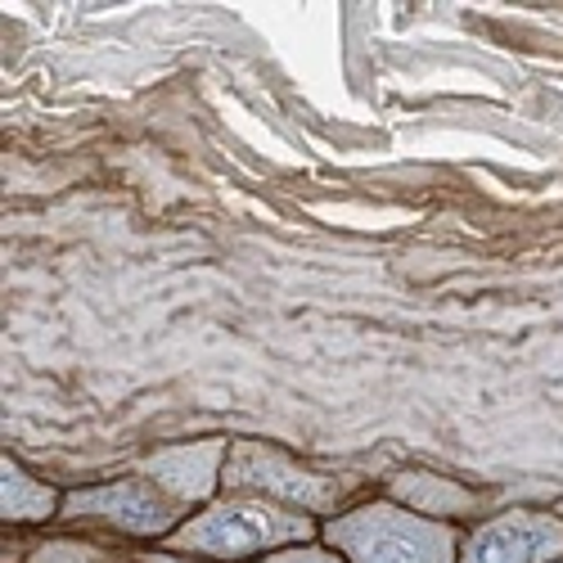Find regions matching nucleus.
<instances>
[{
	"mask_svg": "<svg viewBox=\"0 0 563 563\" xmlns=\"http://www.w3.org/2000/svg\"><path fill=\"white\" fill-rule=\"evenodd\" d=\"M302 541H320V523L307 514L279 509L262 496H217L212 505L195 509L172 537L167 550L199 554L212 563H257L275 550H289Z\"/></svg>",
	"mask_w": 563,
	"mask_h": 563,
	"instance_id": "f257e3e1",
	"label": "nucleus"
},
{
	"mask_svg": "<svg viewBox=\"0 0 563 563\" xmlns=\"http://www.w3.org/2000/svg\"><path fill=\"white\" fill-rule=\"evenodd\" d=\"M460 537L464 528L433 523L384 492L320 523V541L347 563H460Z\"/></svg>",
	"mask_w": 563,
	"mask_h": 563,
	"instance_id": "f03ea898",
	"label": "nucleus"
},
{
	"mask_svg": "<svg viewBox=\"0 0 563 563\" xmlns=\"http://www.w3.org/2000/svg\"><path fill=\"white\" fill-rule=\"evenodd\" d=\"M221 492L225 496H262L279 509L307 514L316 523L334 519V514H343L347 505L361 500V487L352 478L316 468V464L298 460L294 451L262 442V438H230Z\"/></svg>",
	"mask_w": 563,
	"mask_h": 563,
	"instance_id": "7ed1b4c3",
	"label": "nucleus"
},
{
	"mask_svg": "<svg viewBox=\"0 0 563 563\" xmlns=\"http://www.w3.org/2000/svg\"><path fill=\"white\" fill-rule=\"evenodd\" d=\"M190 519V509L180 500H172L158 483H150L145 474H122L109 483H90V487H73L64 492V514L59 523H68L73 532L86 537H104L118 545H167V537Z\"/></svg>",
	"mask_w": 563,
	"mask_h": 563,
	"instance_id": "20e7f679",
	"label": "nucleus"
},
{
	"mask_svg": "<svg viewBox=\"0 0 563 563\" xmlns=\"http://www.w3.org/2000/svg\"><path fill=\"white\" fill-rule=\"evenodd\" d=\"M460 563H563V519L554 509H500L464 528Z\"/></svg>",
	"mask_w": 563,
	"mask_h": 563,
	"instance_id": "39448f33",
	"label": "nucleus"
},
{
	"mask_svg": "<svg viewBox=\"0 0 563 563\" xmlns=\"http://www.w3.org/2000/svg\"><path fill=\"white\" fill-rule=\"evenodd\" d=\"M225 455H230V438H199V442H172L150 451L135 464V474H145L150 483H158L172 500H180L185 509H203L221 496V474H225Z\"/></svg>",
	"mask_w": 563,
	"mask_h": 563,
	"instance_id": "423d86ee",
	"label": "nucleus"
},
{
	"mask_svg": "<svg viewBox=\"0 0 563 563\" xmlns=\"http://www.w3.org/2000/svg\"><path fill=\"white\" fill-rule=\"evenodd\" d=\"M384 496L424 514L433 523H451V528H474L487 519V496L478 487H468L451 474H438V468L424 464H406L384 483Z\"/></svg>",
	"mask_w": 563,
	"mask_h": 563,
	"instance_id": "0eeeda50",
	"label": "nucleus"
},
{
	"mask_svg": "<svg viewBox=\"0 0 563 563\" xmlns=\"http://www.w3.org/2000/svg\"><path fill=\"white\" fill-rule=\"evenodd\" d=\"M64 514V492L51 487L45 478H36L32 468L5 451L0 460V519L10 532H27V528H45Z\"/></svg>",
	"mask_w": 563,
	"mask_h": 563,
	"instance_id": "6e6552de",
	"label": "nucleus"
},
{
	"mask_svg": "<svg viewBox=\"0 0 563 563\" xmlns=\"http://www.w3.org/2000/svg\"><path fill=\"white\" fill-rule=\"evenodd\" d=\"M23 563H135L131 550L104 537H86V532H51L36 537L23 550Z\"/></svg>",
	"mask_w": 563,
	"mask_h": 563,
	"instance_id": "1a4fd4ad",
	"label": "nucleus"
},
{
	"mask_svg": "<svg viewBox=\"0 0 563 563\" xmlns=\"http://www.w3.org/2000/svg\"><path fill=\"white\" fill-rule=\"evenodd\" d=\"M257 563H347L343 554H334L324 541H302V545H289V550H275Z\"/></svg>",
	"mask_w": 563,
	"mask_h": 563,
	"instance_id": "9d476101",
	"label": "nucleus"
},
{
	"mask_svg": "<svg viewBox=\"0 0 563 563\" xmlns=\"http://www.w3.org/2000/svg\"><path fill=\"white\" fill-rule=\"evenodd\" d=\"M135 563H212V559H199V554H180V550H167V545H140L131 550Z\"/></svg>",
	"mask_w": 563,
	"mask_h": 563,
	"instance_id": "9b49d317",
	"label": "nucleus"
},
{
	"mask_svg": "<svg viewBox=\"0 0 563 563\" xmlns=\"http://www.w3.org/2000/svg\"><path fill=\"white\" fill-rule=\"evenodd\" d=\"M554 514H559V519H563V500H554Z\"/></svg>",
	"mask_w": 563,
	"mask_h": 563,
	"instance_id": "f8f14e48",
	"label": "nucleus"
}]
</instances>
